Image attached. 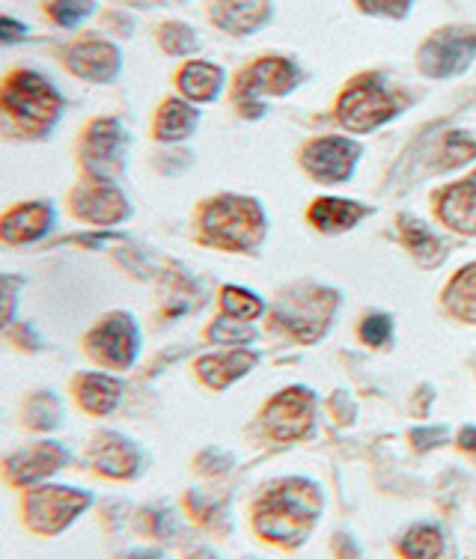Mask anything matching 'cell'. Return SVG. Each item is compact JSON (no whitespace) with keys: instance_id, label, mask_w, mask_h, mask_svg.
<instances>
[{"instance_id":"26","label":"cell","mask_w":476,"mask_h":559,"mask_svg":"<svg viewBox=\"0 0 476 559\" xmlns=\"http://www.w3.org/2000/svg\"><path fill=\"white\" fill-rule=\"evenodd\" d=\"M444 304L455 319L476 322V262L455 274L444 292Z\"/></svg>"},{"instance_id":"36","label":"cell","mask_w":476,"mask_h":559,"mask_svg":"<svg viewBox=\"0 0 476 559\" xmlns=\"http://www.w3.org/2000/svg\"><path fill=\"white\" fill-rule=\"evenodd\" d=\"M360 340L367 345H384L390 340V319L388 316H369L360 324Z\"/></svg>"},{"instance_id":"9","label":"cell","mask_w":476,"mask_h":559,"mask_svg":"<svg viewBox=\"0 0 476 559\" xmlns=\"http://www.w3.org/2000/svg\"><path fill=\"white\" fill-rule=\"evenodd\" d=\"M69 215L90 226H117L131 215V205L126 194L114 182L87 179L69 191Z\"/></svg>"},{"instance_id":"28","label":"cell","mask_w":476,"mask_h":559,"mask_svg":"<svg viewBox=\"0 0 476 559\" xmlns=\"http://www.w3.org/2000/svg\"><path fill=\"white\" fill-rule=\"evenodd\" d=\"M400 550L405 559H438L441 550H444V538H441V530L429 527V524H420L405 533V538L400 542Z\"/></svg>"},{"instance_id":"15","label":"cell","mask_w":476,"mask_h":559,"mask_svg":"<svg viewBox=\"0 0 476 559\" xmlns=\"http://www.w3.org/2000/svg\"><path fill=\"white\" fill-rule=\"evenodd\" d=\"M93 474L105 479H134L141 474V450L117 431H98L87 447Z\"/></svg>"},{"instance_id":"1","label":"cell","mask_w":476,"mask_h":559,"mask_svg":"<svg viewBox=\"0 0 476 559\" xmlns=\"http://www.w3.org/2000/svg\"><path fill=\"white\" fill-rule=\"evenodd\" d=\"M66 96L51 78L15 66L0 75V134L12 140H48L66 114Z\"/></svg>"},{"instance_id":"2","label":"cell","mask_w":476,"mask_h":559,"mask_svg":"<svg viewBox=\"0 0 476 559\" xmlns=\"http://www.w3.org/2000/svg\"><path fill=\"white\" fill-rule=\"evenodd\" d=\"M319 512H322V497L313 483L283 479L253 506V524L257 533L274 545L298 548L313 533Z\"/></svg>"},{"instance_id":"16","label":"cell","mask_w":476,"mask_h":559,"mask_svg":"<svg viewBox=\"0 0 476 559\" xmlns=\"http://www.w3.org/2000/svg\"><path fill=\"white\" fill-rule=\"evenodd\" d=\"M334 310V295L322 289H307L301 295H293V304H281L277 310V324H283L289 334H295L304 343H310L322 334V328L331 319Z\"/></svg>"},{"instance_id":"7","label":"cell","mask_w":476,"mask_h":559,"mask_svg":"<svg viewBox=\"0 0 476 559\" xmlns=\"http://www.w3.org/2000/svg\"><path fill=\"white\" fill-rule=\"evenodd\" d=\"M84 355L108 372H126L141 355V331L131 312L102 316L84 334Z\"/></svg>"},{"instance_id":"5","label":"cell","mask_w":476,"mask_h":559,"mask_svg":"<svg viewBox=\"0 0 476 559\" xmlns=\"http://www.w3.org/2000/svg\"><path fill=\"white\" fill-rule=\"evenodd\" d=\"M55 57L69 75L87 84H114L122 72L119 45L96 31L69 36L66 43L57 45Z\"/></svg>"},{"instance_id":"25","label":"cell","mask_w":476,"mask_h":559,"mask_svg":"<svg viewBox=\"0 0 476 559\" xmlns=\"http://www.w3.org/2000/svg\"><path fill=\"white\" fill-rule=\"evenodd\" d=\"M39 10L57 31H81V24L96 15V0H39Z\"/></svg>"},{"instance_id":"23","label":"cell","mask_w":476,"mask_h":559,"mask_svg":"<svg viewBox=\"0 0 476 559\" xmlns=\"http://www.w3.org/2000/svg\"><path fill=\"white\" fill-rule=\"evenodd\" d=\"M438 215L450 229L476 236V185L459 182L438 194Z\"/></svg>"},{"instance_id":"3","label":"cell","mask_w":476,"mask_h":559,"mask_svg":"<svg viewBox=\"0 0 476 559\" xmlns=\"http://www.w3.org/2000/svg\"><path fill=\"white\" fill-rule=\"evenodd\" d=\"M90 506H93V495L87 488L45 483L22 491L19 515H22V524L27 533L39 538H55L63 536L69 527H75Z\"/></svg>"},{"instance_id":"10","label":"cell","mask_w":476,"mask_h":559,"mask_svg":"<svg viewBox=\"0 0 476 559\" xmlns=\"http://www.w3.org/2000/svg\"><path fill=\"white\" fill-rule=\"evenodd\" d=\"M295 84H298V69L289 60L265 57V60H257L253 66H248L236 78V105L241 110H248L250 117H257L262 96H283Z\"/></svg>"},{"instance_id":"39","label":"cell","mask_w":476,"mask_h":559,"mask_svg":"<svg viewBox=\"0 0 476 559\" xmlns=\"http://www.w3.org/2000/svg\"><path fill=\"white\" fill-rule=\"evenodd\" d=\"M126 559H162V554H158V550H134V554H129Z\"/></svg>"},{"instance_id":"32","label":"cell","mask_w":476,"mask_h":559,"mask_svg":"<svg viewBox=\"0 0 476 559\" xmlns=\"http://www.w3.org/2000/svg\"><path fill=\"white\" fill-rule=\"evenodd\" d=\"M209 340L212 343H227V345H245L253 343V331H250L248 324L238 322V319H217L209 328Z\"/></svg>"},{"instance_id":"27","label":"cell","mask_w":476,"mask_h":559,"mask_svg":"<svg viewBox=\"0 0 476 559\" xmlns=\"http://www.w3.org/2000/svg\"><path fill=\"white\" fill-rule=\"evenodd\" d=\"M155 43H158V48H162L164 55L188 57V55H194L200 39H197V31L191 27V24L164 22L155 27Z\"/></svg>"},{"instance_id":"11","label":"cell","mask_w":476,"mask_h":559,"mask_svg":"<svg viewBox=\"0 0 476 559\" xmlns=\"http://www.w3.org/2000/svg\"><path fill=\"white\" fill-rule=\"evenodd\" d=\"M57 229V205L51 200H22L0 212V245L31 248Z\"/></svg>"},{"instance_id":"29","label":"cell","mask_w":476,"mask_h":559,"mask_svg":"<svg viewBox=\"0 0 476 559\" xmlns=\"http://www.w3.org/2000/svg\"><path fill=\"white\" fill-rule=\"evenodd\" d=\"M400 229L414 257L423 259V262H438L441 259V241L417 217H400Z\"/></svg>"},{"instance_id":"38","label":"cell","mask_w":476,"mask_h":559,"mask_svg":"<svg viewBox=\"0 0 476 559\" xmlns=\"http://www.w3.org/2000/svg\"><path fill=\"white\" fill-rule=\"evenodd\" d=\"M459 447L465 452H474L476 455V426H467V429H462V435H459Z\"/></svg>"},{"instance_id":"8","label":"cell","mask_w":476,"mask_h":559,"mask_svg":"<svg viewBox=\"0 0 476 559\" xmlns=\"http://www.w3.org/2000/svg\"><path fill=\"white\" fill-rule=\"evenodd\" d=\"M69 462H72V455H69L63 443L39 438V441H31L19 447V450L7 452L0 459V476L15 491H27V488H36V485L55 483V476Z\"/></svg>"},{"instance_id":"6","label":"cell","mask_w":476,"mask_h":559,"mask_svg":"<svg viewBox=\"0 0 476 559\" xmlns=\"http://www.w3.org/2000/svg\"><path fill=\"white\" fill-rule=\"evenodd\" d=\"M126 150H129V131L117 117H96L78 134V162L87 179L114 182L126 167Z\"/></svg>"},{"instance_id":"40","label":"cell","mask_w":476,"mask_h":559,"mask_svg":"<svg viewBox=\"0 0 476 559\" xmlns=\"http://www.w3.org/2000/svg\"><path fill=\"white\" fill-rule=\"evenodd\" d=\"M188 559H217V557L212 554V550H194V554H191Z\"/></svg>"},{"instance_id":"17","label":"cell","mask_w":476,"mask_h":559,"mask_svg":"<svg viewBox=\"0 0 476 559\" xmlns=\"http://www.w3.org/2000/svg\"><path fill=\"white\" fill-rule=\"evenodd\" d=\"M357 155H360V150L352 140L322 138L304 146L301 164L304 170L316 176L319 182H343V179L352 176Z\"/></svg>"},{"instance_id":"37","label":"cell","mask_w":476,"mask_h":559,"mask_svg":"<svg viewBox=\"0 0 476 559\" xmlns=\"http://www.w3.org/2000/svg\"><path fill=\"white\" fill-rule=\"evenodd\" d=\"M357 7L364 12H372V15H390V19H402L412 0H357Z\"/></svg>"},{"instance_id":"22","label":"cell","mask_w":476,"mask_h":559,"mask_svg":"<svg viewBox=\"0 0 476 559\" xmlns=\"http://www.w3.org/2000/svg\"><path fill=\"white\" fill-rule=\"evenodd\" d=\"M257 366V355L253 352H221V355H206L197 360V376L200 381L212 390L229 388L233 381H238L241 376H248L250 369Z\"/></svg>"},{"instance_id":"4","label":"cell","mask_w":476,"mask_h":559,"mask_svg":"<svg viewBox=\"0 0 476 559\" xmlns=\"http://www.w3.org/2000/svg\"><path fill=\"white\" fill-rule=\"evenodd\" d=\"M203 241L221 250H250L265 233L260 205L245 197H215L200 212Z\"/></svg>"},{"instance_id":"35","label":"cell","mask_w":476,"mask_h":559,"mask_svg":"<svg viewBox=\"0 0 476 559\" xmlns=\"http://www.w3.org/2000/svg\"><path fill=\"white\" fill-rule=\"evenodd\" d=\"M27 39H31V24L12 12H0V48H15Z\"/></svg>"},{"instance_id":"18","label":"cell","mask_w":476,"mask_h":559,"mask_svg":"<svg viewBox=\"0 0 476 559\" xmlns=\"http://www.w3.org/2000/svg\"><path fill=\"white\" fill-rule=\"evenodd\" d=\"M72 399L90 417H110L122 402V381L108 369H84L72 378Z\"/></svg>"},{"instance_id":"14","label":"cell","mask_w":476,"mask_h":559,"mask_svg":"<svg viewBox=\"0 0 476 559\" xmlns=\"http://www.w3.org/2000/svg\"><path fill=\"white\" fill-rule=\"evenodd\" d=\"M262 417L274 441H298L313 426V396L304 388L283 390L265 405Z\"/></svg>"},{"instance_id":"12","label":"cell","mask_w":476,"mask_h":559,"mask_svg":"<svg viewBox=\"0 0 476 559\" xmlns=\"http://www.w3.org/2000/svg\"><path fill=\"white\" fill-rule=\"evenodd\" d=\"M393 110H396V105L388 96V90L376 78H364L340 96L336 117L348 131H372L379 129L381 122H388Z\"/></svg>"},{"instance_id":"13","label":"cell","mask_w":476,"mask_h":559,"mask_svg":"<svg viewBox=\"0 0 476 559\" xmlns=\"http://www.w3.org/2000/svg\"><path fill=\"white\" fill-rule=\"evenodd\" d=\"M476 55V27H447L420 48V69L432 78L462 72Z\"/></svg>"},{"instance_id":"31","label":"cell","mask_w":476,"mask_h":559,"mask_svg":"<svg viewBox=\"0 0 476 559\" xmlns=\"http://www.w3.org/2000/svg\"><path fill=\"white\" fill-rule=\"evenodd\" d=\"M36 405H39V414H22V419L31 426L33 431H51L60 426V419H63V408H60V399L51 393V390H43V393H36L31 396Z\"/></svg>"},{"instance_id":"20","label":"cell","mask_w":476,"mask_h":559,"mask_svg":"<svg viewBox=\"0 0 476 559\" xmlns=\"http://www.w3.org/2000/svg\"><path fill=\"white\" fill-rule=\"evenodd\" d=\"M174 81L179 96L188 98L191 105H206V102H215L224 86V69L209 60H188L176 72Z\"/></svg>"},{"instance_id":"24","label":"cell","mask_w":476,"mask_h":559,"mask_svg":"<svg viewBox=\"0 0 476 559\" xmlns=\"http://www.w3.org/2000/svg\"><path fill=\"white\" fill-rule=\"evenodd\" d=\"M364 217V209L340 197H325V200H316L310 209V221H313L322 233H343L348 226H355Z\"/></svg>"},{"instance_id":"34","label":"cell","mask_w":476,"mask_h":559,"mask_svg":"<svg viewBox=\"0 0 476 559\" xmlns=\"http://www.w3.org/2000/svg\"><path fill=\"white\" fill-rule=\"evenodd\" d=\"M476 158V143L465 134H447L444 150H441V167H455V164H467Z\"/></svg>"},{"instance_id":"19","label":"cell","mask_w":476,"mask_h":559,"mask_svg":"<svg viewBox=\"0 0 476 559\" xmlns=\"http://www.w3.org/2000/svg\"><path fill=\"white\" fill-rule=\"evenodd\" d=\"M209 15L221 31L245 36V33L260 31L262 24L269 22L271 3L269 0H215L209 7Z\"/></svg>"},{"instance_id":"21","label":"cell","mask_w":476,"mask_h":559,"mask_svg":"<svg viewBox=\"0 0 476 559\" xmlns=\"http://www.w3.org/2000/svg\"><path fill=\"white\" fill-rule=\"evenodd\" d=\"M200 114L188 98H167L155 110L152 119V138L158 143H182L197 131Z\"/></svg>"},{"instance_id":"33","label":"cell","mask_w":476,"mask_h":559,"mask_svg":"<svg viewBox=\"0 0 476 559\" xmlns=\"http://www.w3.org/2000/svg\"><path fill=\"white\" fill-rule=\"evenodd\" d=\"M22 277L12 274H0V331L15 319L19 310V298H22Z\"/></svg>"},{"instance_id":"30","label":"cell","mask_w":476,"mask_h":559,"mask_svg":"<svg viewBox=\"0 0 476 559\" xmlns=\"http://www.w3.org/2000/svg\"><path fill=\"white\" fill-rule=\"evenodd\" d=\"M221 310L229 319H238V322H253L257 316H262V301L253 292L238 289V286H224L221 289Z\"/></svg>"}]
</instances>
